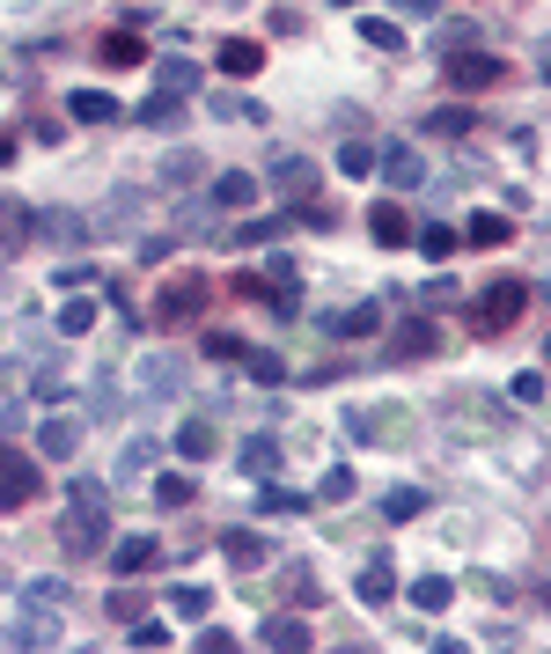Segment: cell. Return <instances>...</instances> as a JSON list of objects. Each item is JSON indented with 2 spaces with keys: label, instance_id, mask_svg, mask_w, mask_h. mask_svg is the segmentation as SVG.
<instances>
[{
  "label": "cell",
  "instance_id": "obj_1",
  "mask_svg": "<svg viewBox=\"0 0 551 654\" xmlns=\"http://www.w3.org/2000/svg\"><path fill=\"white\" fill-rule=\"evenodd\" d=\"M111 493H103L97 478H74L67 485V522H59V552L67 559H103V544H111Z\"/></svg>",
  "mask_w": 551,
  "mask_h": 654
},
{
  "label": "cell",
  "instance_id": "obj_2",
  "mask_svg": "<svg viewBox=\"0 0 551 654\" xmlns=\"http://www.w3.org/2000/svg\"><path fill=\"white\" fill-rule=\"evenodd\" d=\"M529 309V280H515V272H501V280H485V287H471V331L479 339H501V331H515Z\"/></svg>",
  "mask_w": 551,
  "mask_h": 654
},
{
  "label": "cell",
  "instance_id": "obj_3",
  "mask_svg": "<svg viewBox=\"0 0 551 654\" xmlns=\"http://www.w3.org/2000/svg\"><path fill=\"white\" fill-rule=\"evenodd\" d=\"M441 74H449V89H463V97H485V89L507 81V59H493L485 45H456L449 59H441Z\"/></svg>",
  "mask_w": 551,
  "mask_h": 654
},
{
  "label": "cell",
  "instance_id": "obj_4",
  "mask_svg": "<svg viewBox=\"0 0 551 654\" xmlns=\"http://www.w3.org/2000/svg\"><path fill=\"white\" fill-rule=\"evenodd\" d=\"M206 302H214V280H206V272H169L155 316H162V324H199V316H206Z\"/></svg>",
  "mask_w": 551,
  "mask_h": 654
},
{
  "label": "cell",
  "instance_id": "obj_5",
  "mask_svg": "<svg viewBox=\"0 0 551 654\" xmlns=\"http://www.w3.org/2000/svg\"><path fill=\"white\" fill-rule=\"evenodd\" d=\"M45 493V471H37V456H23V449H0V515L30 508Z\"/></svg>",
  "mask_w": 551,
  "mask_h": 654
},
{
  "label": "cell",
  "instance_id": "obj_6",
  "mask_svg": "<svg viewBox=\"0 0 551 654\" xmlns=\"http://www.w3.org/2000/svg\"><path fill=\"white\" fill-rule=\"evenodd\" d=\"M81 435H89L81 413H52L45 427H37V456H45V463H74V456H81Z\"/></svg>",
  "mask_w": 551,
  "mask_h": 654
},
{
  "label": "cell",
  "instance_id": "obj_7",
  "mask_svg": "<svg viewBox=\"0 0 551 654\" xmlns=\"http://www.w3.org/2000/svg\"><path fill=\"white\" fill-rule=\"evenodd\" d=\"M265 302H272V316L302 309V272H294L288 250H272V258H265Z\"/></svg>",
  "mask_w": 551,
  "mask_h": 654
},
{
  "label": "cell",
  "instance_id": "obj_8",
  "mask_svg": "<svg viewBox=\"0 0 551 654\" xmlns=\"http://www.w3.org/2000/svg\"><path fill=\"white\" fill-rule=\"evenodd\" d=\"M427 353H441V324L434 316H405L390 331V361H427Z\"/></svg>",
  "mask_w": 551,
  "mask_h": 654
},
{
  "label": "cell",
  "instance_id": "obj_9",
  "mask_svg": "<svg viewBox=\"0 0 551 654\" xmlns=\"http://www.w3.org/2000/svg\"><path fill=\"white\" fill-rule=\"evenodd\" d=\"M97 59H103L111 74L140 67V59H147V37H140V23H119V30H103V37H97Z\"/></svg>",
  "mask_w": 551,
  "mask_h": 654
},
{
  "label": "cell",
  "instance_id": "obj_10",
  "mask_svg": "<svg viewBox=\"0 0 551 654\" xmlns=\"http://www.w3.org/2000/svg\"><path fill=\"white\" fill-rule=\"evenodd\" d=\"M375 170L397 184V192H412V184H427V162H419V147H405V140H390V147H375Z\"/></svg>",
  "mask_w": 551,
  "mask_h": 654
},
{
  "label": "cell",
  "instance_id": "obj_11",
  "mask_svg": "<svg viewBox=\"0 0 551 654\" xmlns=\"http://www.w3.org/2000/svg\"><path fill=\"white\" fill-rule=\"evenodd\" d=\"M258 184L265 177H250V170H221L214 177V206L221 214H250V206H258Z\"/></svg>",
  "mask_w": 551,
  "mask_h": 654
},
{
  "label": "cell",
  "instance_id": "obj_12",
  "mask_svg": "<svg viewBox=\"0 0 551 654\" xmlns=\"http://www.w3.org/2000/svg\"><path fill=\"white\" fill-rule=\"evenodd\" d=\"M368 236L383 243V250H397V243H412V214L397 199H375V206H368Z\"/></svg>",
  "mask_w": 551,
  "mask_h": 654
},
{
  "label": "cell",
  "instance_id": "obj_13",
  "mask_svg": "<svg viewBox=\"0 0 551 654\" xmlns=\"http://www.w3.org/2000/svg\"><path fill=\"white\" fill-rule=\"evenodd\" d=\"M133 383H140L147 397H169V390L184 383V361H177V353H140V368H133Z\"/></svg>",
  "mask_w": 551,
  "mask_h": 654
},
{
  "label": "cell",
  "instance_id": "obj_14",
  "mask_svg": "<svg viewBox=\"0 0 551 654\" xmlns=\"http://www.w3.org/2000/svg\"><path fill=\"white\" fill-rule=\"evenodd\" d=\"M214 67L228 74V81H250V74L265 67V45L258 37H221V52H214Z\"/></svg>",
  "mask_w": 551,
  "mask_h": 654
},
{
  "label": "cell",
  "instance_id": "obj_15",
  "mask_svg": "<svg viewBox=\"0 0 551 654\" xmlns=\"http://www.w3.org/2000/svg\"><path fill=\"white\" fill-rule=\"evenodd\" d=\"M221 552H228L236 574H258L265 559H272V544H265V530H221Z\"/></svg>",
  "mask_w": 551,
  "mask_h": 654
},
{
  "label": "cell",
  "instance_id": "obj_16",
  "mask_svg": "<svg viewBox=\"0 0 551 654\" xmlns=\"http://www.w3.org/2000/svg\"><path fill=\"white\" fill-rule=\"evenodd\" d=\"M456 243H471V250H501V243H515V221L485 206V214H471V221H463V236H456Z\"/></svg>",
  "mask_w": 551,
  "mask_h": 654
},
{
  "label": "cell",
  "instance_id": "obj_17",
  "mask_svg": "<svg viewBox=\"0 0 551 654\" xmlns=\"http://www.w3.org/2000/svg\"><path fill=\"white\" fill-rule=\"evenodd\" d=\"M471 125H479V111H471V103H434L427 119H419V133H434V140H463Z\"/></svg>",
  "mask_w": 551,
  "mask_h": 654
},
{
  "label": "cell",
  "instance_id": "obj_18",
  "mask_svg": "<svg viewBox=\"0 0 551 654\" xmlns=\"http://www.w3.org/2000/svg\"><path fill=\"white\" fill-rule=\"evenodd\" d=\"M353 596H360V604H368V610H383L390 596H397V574H390V559H383V552H375V559H368V566H360Z\"/></svg>",
  "mask_w": 551,
  "mask_h": 654
},
{
  "label": "cell",
  "instance_id": "obj_19",
  "mask_svg": "<svg viewBox=\"0 0 551 654\" xmlns=\"http://www.w3.org/2000/svg\"><path fill=\"white\" fill-rule=\"evenodd\" d=\"M236 463H243V478H250V485H265L272 471H280V441H272V435H250V441L236 449Z\"/></svg>",
  "mask_w": 551,
  "mask_h": 654
},
{
  "label": "cell",
  "instance_id": "obj_20",
  "mask_svg": "<svg viewBox=\"0 0 551 654\" xmlns=\"http://www.w3.org/2000/svg\"><path fill=\"white\" fill-rule=\"evenodd\" d=\"M67 119H81V125H119L125 111H119V97H103V89H74V97H67Z\"/></svg>",
  "mask_w": 551,
  "mask_h": 654
},
{
  "label": "cell",
  "instance_id": "obj_21",
  "mask_svg": "<svg viewBox=\"0 0 551 654\" xmlns=\"http://www.w3.org/2000/svg\"><path fill=\"white\" fill-rule=\"evenodd\" d=\"M346 427H353V441H405V419H397V405H375V413H353Z\"/></svg>",
  "mask_w": 551,
  "mask_h": 654
},
{
  "label": "cell",
  "instance_id": "obj_22",
  "mask_svg": "<svg viewBox=\"0 0 551 654\" xmlns=\"http://www.w3.org/2000/svg\"><path fill=\"white\" fill-rule=\"evenodd\" d=\"M265 184H272V192H288L294 206H302V199H310V184H316V170H310V162H302V155H280V162H272V177H265Z\"/></svg>",
  "mask_w": 551,
  "mask_h": 654
},
{
  "label": "cell",
  "instance_id": "obj_23",
  "mask_svg": "<svg viewBox=\"0 0 551 654\" xmlns=\"http://www.w3.org/2000/svg\"><path fill=\"white\" fill-rule=\"evenodd\" d=\"M155 89L162 97H199V59H155Z\"/></svg>",
  "mask_w": 551,
  "mask_h": 654
},
{
  "label": "cell",
  "instance_id": "obj_24",
  "mask_svg": "<svg viewBox=\"0 0 551 654\" xmlns=\"http://www.w3.org/2000/svg\"><path fill=\"white\" fill-rule=\"evenodd\" d=\"M155 559H162V544H155V537H125V544H111V566H119L125 582H133V574H147Z\"/></svg>",
  "mask_w": 551,
  "mask_h": 654
},
{
  "label": "cell",
  "instance_id": "obj_25",
  "mask_svg": "<svg viewBox=\"0 0 551 654\" xmlns=\"http://www.w3.org/2000/svg\"><path fill=\"white\" fill-rule=\"evenodd\" d=\"M214 449H221V427H214V419H184V427H177V456L206 463Z\"/></svg>",
  "mask_w": 551,
  "mask_h": 654
},
{
  "label": "cell",
  "instance_id": "obj_26",
  "mask_svg": "<svg viewBox=\"0 0 551 654\" xmlns=\"http://www.w3.org/2000/svg\"><path fill=\"white\" fill-rule=\"evenodd\" d=\"M125 119L155 125V133H177V125H184V97H162V89H155V97H147L140 111H125Z\"/></svg>",
  "mask_w": 551,
  "mask_h": 654
},
{
  "label": "cell",
  "instance_id": "obj_27",
  "mask_svg": "<svg viewBox=\"0 0 551 654\" xmlns=\"http://www.w3.org/2000/svg\"><path fill=\"white\" fill-rule=\"evenodd\" d=\"M412 604L427 610V618H441V610L456 604V582H449V574H434V566H427V574H419V582H412Z\"/></svg>",
  "mask_w": 551,
  "mask_h": 654
},
{
  "label": "cell",
  "instance_id": "obj_28",
  "mask_svg": "<svg viewBox=\"0 0 551 654\" xmlns=\"http://www.w3.org/2000/svg\"><path fill=\"white\" fill-rule=\"evenodd\" d=\"M331 331H338V339H368V331H383V302H353V309H338Z\"/></svg>",
  "mask_w": 551,
  "mask_h": 654
},
{
  "label": "cell",
  "instance_id": "obj_29",
  "mask_svg": "<svg viewBox=\"0 0 551 654\" xmlns=\"http://www.w3.org/2000/svg\"><path fill=\"white\" fill-rule=\"evenodd\" d=\"M8 640H23V647H52V640H59V618H45V610H15Z\"/></svg>",
  "mask_w": 551,
  "mask_h": 654
},
{
  "label": "cell",
  "instance_id": "obj_30",
  "mask_svg": "<svg viewBox=\"0 0 551 654\" xmlns=\"http://www.w3.org/2000/svg\"><path fill=\"white\" fill-rule=\"evenodd\" d=\"M192 500H199L192 471H162V478H155V508H192Z\"/></svg>",
  "mask_w": 551,
  "mask_h": 654
},
{
  "label": "cell",
  "instance_id": "obj_31",
  "mask_svg": "<svg viewBox=\"0 0 551 654\" xmlns=\"http://www.w3.org/2000/svg\"><path fill=\"white\" fill-rule=\"evenodd\" d=\"M258 640H265V647H280V654H294V647H310V625H302V618H265Z\"/></svg>",
  "mask_w": 551,
  "mask_h": 654
},
{
  "label": "cell",
  "instance_id": "obj_32",
  "mask_svg": "<svg viewBox=\"0 0 551 654\" xmlns=\"http://www.w3.org/2000/svg\"><path fill=\"white\" fill-rule=\"evenodd\" d=\"M360 45L368 52H405V30L390 23V15H360Z\"/></svg>",
  "mask_w": 551,
  "mask_h": 654
},
{
  "label": "cell",
  "instance_id": "obj_33",
  "mask_svg": "<svg viewBox=\"0 0 551 654\" xmlns=\"http://www.w3.org/2000/svg\"><path fill=\"white\" fill-rule=\"evenodd\" d=\"M288 228H294V214H288V221H236L221 243H243V250H250V243H280Z\"/></svg>",
  "mask_w": 551,
  "mask_h": 654
},
{
  "label": "cell",
  "instance_id": "obj_34",
  "mask_svg": "<svg viewBox=\"0 0 551 654\" xmlns=\"http://www.w3.org/2000/svg\"><path fill=\"white\" fill-rule=\"evenodd\" d=\"M155 456H162V449H155L147 435H140V441H125V456H119V478H125V485H140L147 471H155Z\"/></svg>",
  "mask_w": 551,
  "mask_h": 654
},
{
  "label": "cell",
  "instance_id": "obj_35",
  "mask_svg": "<svg viewBox=\"0 0 551 654\" xmlns=\"http://www.w3.org/2000/svg\"><path fill=\"white\" fill-rule=\"evenodd\" d=\"M169 610H177V618H206V610H214V588H199V582H184V588H169Z\"/></svg>",
  "mask_w": 551,
  "mask_h": 654
},
{
  "label": "cell",
  "instance_id": "obj_36",
  "mask_svg": "<svg viewBox=\"0 0 551 654\" xmlns=\"http://www.w3.org/2000/svg\"><path fill=\"white\" fill-rule=\"evenodd\" d=\"M89 331H97V302L81 294V302H67V309H59V339H89Z\"/></svg>",
  "mask_w": 551,
  "mask_h": 654
},
{
  "label": "cell",
  "instance_id": "obj_37",
  "mask_svg": "<svg viewBox=\"0 0 551 654\" xmlns=\"http://www.w3.org/2000/svg\"><path fill=\"white\" fill-rule=\"evenodd\" d=\"M258 508H265V515H302V508H310V493H288V485L265 478V485H258Z\"/></svg>",
  "mask_w": 551,
  "mask_h": 654
},
{
  "label": "cell",
  "instance_id": "obj_38",
  "mask_svg": "<svg viewBox=\"0 0 551 654\" xmlns=\"http://www.w3.org/2000/svg\"><path fill=\"white\" fill-rule=\"evenodd\" d=\"M0 228H8V236H0L8 250H23V243L37 236V214H30V206H0Z\"/></svg>",
  "mask_w": 551,
  "mask_h": 654
},
{
  "label": "cell",
  "instance_id": "obj_39",
  "mask_svg": "<svg viewBox=\"0 0 551 654\" xmlns=\"http://www.w3.org/2000/svg\"><path fill=\"white\" fill-rule=\"evenodd\" d=\"M412 243L427 250V266H441V258L456 250V228H441V221H427V228H412Z\"/></svg>",
  "mask_w": 551,
  "mask_h": 654
},
{
  "label": "cell",
  "instance_id": "obj_40",
  "mask_svg": "<svg viewBox=\"0 0 551 654\" xmlns=\"http://www.w3.org/2000/svg\"><path fill=\"white\" fill-rule=\"evenodd\" d=\"M288 604H294V610L324 604V588H316V574H310V566H288Z\"/></svg>",
  "mask_w": 551,
  "mask_h": 654
},
{
  "label": "cell",
  "instance_id": "obj_41",
  "mask_svg": "<svg viewBox=\"0 0 551 654\" xmlns=\"http://www.w3.org/2000/svg\"><path fill=\"white\" fill-rule=\"evenodd\" d=\"M111 618H119V625H133V618H147V588H111Z\"/></svg>",
  "mask_w": 551,
  "mask_h": 654
},
{
  "label": "cell",
  "instance_id": "obj_42",
  "mask_svg": "<svg viewBox=\"0 0 551 654\" xmlns=\"http://www.w3.org/2000/svg\"><path fill=\"white\" fill-rule=\"evenodd\" d=\"M419 508H427V493H419V485H397V493L383 500V515H390V522H412Z\"/></svg>",
  "mask_w": 551,
  "mask_h": 654
},
{
  "label": "cell",
  "instance_id": "obj_43",
  "mask_svg": "<svg viewBox=\"0 0 551 654\" xmlns=\"http://www.w3.org/2000/svg\"><path fill=\"white\" fill-rule=\"evenodd\" d=\"M338 170H346V177H368V170H375V147H368V140H346V147H338Z\"/></svg>",
  "mask_w": 551,
  "mask_h": 654
},
{
  "label": "cell",
  "instance_id": "obj_44",
  "mask_svg": "<svg viewBox=\"0 0 551 654\" xmlns=\"http://www.w3.org/2000/svg\"><path fill=\"white\" fill-rule=\"evenodd\" d=\"M243 361H250L258 383H288V361H280V353H250V346H243Z\"/></svg>",
  "mask_w": 551,
  "mask_h": 654
},
{
  "label": "cell",
  "instance_id": "obj_45",
  "mask_svg": "<svg viewBox=\"0 0 551 654\" xmlns=\"http://www.w3.org/2000/svg\"><path fill=\"white\" fill-rule=\"evenodd\" d=\"M162 177H169V184H199V177H206V162H199V155H169Z\"/></svg>",
  "mask_w": 551,
  "mask_h": 654
},
{
  "label": "cell",
  "instance_id": "obj_46",
  "mask_svg": "<svg viewBox=\"0 0 551 654\" xmlns=\"http://www.w3.org/2000/svg\"><path fill=\"white\" fill-rule=\"evenodd\" d=\"M316 500H353V471H324V478H316Z\"/></svg>",
  "mask_w": 551,
  "mask_h": 654
},
{
  "label": "cell",
  "instance_id": "obj_47",
  "mask_svg": "<svg viewBox=\"0 0 551 654\" xmlns=\"http://www.w3.org/2000/svg\"><path fill=\"white\" fill-rule=\"evenodd\" d=\"M507 390H515V405H544V375H537V368H522Z\"/></svg>",
  "mask_w": 551,
  "mask_h": 654
},
{
  "label": "cell",
  "instance_id": "obj_48",
  "mask_svg": "<svg viewBox=\"0 0 551 654\" xmlns=\"http://www.w3.org/2000/svg\"><path fill=\"white\" fill-rule=\"evenodd\" d=\"M206 361H243V339L236 331H214V339H206Z\"/></svg>",
  "mask_w": 551,
  "mask_h": 654
},
{
  "label": "cell",
  "instance_id": "obj_49",
  "mask_svg": "<svg viewBox=\"0 0 551 654\" xmlns=\"http://www.w3.org/2000/svg\"><path fill=\"white\" fill-rule=\"evenodd\" d=\"M133 647H169V625H155V618H133Z\"/></svg>",
  "mask_w": 551,
  "mask_h": 654
},
{
  "label": "cell",
  "instance_id": "obj_50",
  "mask_svg": "<svg viewBox=\"0 0 551 654\" xmlns=\"http://www.w3.org/2000/svg\"><path fill=\"white\" fill-rule=\"evenodd\" d=\"M199 647H206V654H236L243 640H236V632H221V625H199Z\"/></svg>",
  "mask_w": 551,
  "mask_h": 654
},
{
  "label": "cell",
  "instance_id": "obj_51",
  "mask_svg": "<svg viewBox=\"0 0 551 654\" xmlns=\"http://www.w3.org/2000/svg\"><path fill=\"white\" fill-rule=\"evenodd\" d=\"M228 294H236V302H258V294H265V272H236V280H228Z\"/></svg>",
  "mask_w": 551,
  "mask_h": 654
},
{
  "label": "cell",
  "instance_id": "obj_52",
  "mask_svg": "<svg viewBox=\"0 0 551 654\" xmlns=\"http://www.w3.org/2000/svg\"><path fill=\"white\" fill-rule=\"evenodd\" d=\"M30 596H37V604H67V582H59V574H45V582H30Z\"/></svg>",
  "mask_w": 551,
  "mask_h": 654
},
{
  "label": "cell",
  "instance_id": "obj_53",
  "mask_svg": "<svg viewBox=\"0 0 551 654\" xmlns=\"http://www.w3.org/2000/svg\"><path fill=\"white\" fill-rule=\"evenodd\" d=\"M169 250H177V236H147V243H140V266H162Z\"/></svg>",
  "mask_w": 551,
  "mask_h": 654
},
{
  "label": "cell",
  "instance_id": "obj_54",
  "mask_svg": "<svg viewBox=\"0 0 551 654\" xmlns=\"http://www.w3.org/2000/svg\"><path fill=\"white\" fill-rule=\"evenodd\" d=\"M479 588H485V604H507V596H515V582H507V574H479Z\"/></svg>",
  "mask_w": 551,
  "mask_h": 654
},
{
  "label": "cell",
  "instance_id": "obj_55",
  "mask_svg": "<svg viewBox=\"0 0 551 654\" xmlns=\"http://www.w3.org/2000/svg\"><path fill=\"white\" fill-rule=\"evenodd\" d=\"M405 15H441V0H397Z\"/></svg>",
  "mask_w": 551,
  "mask_h": 654
},
{
  "label": "cell",
  "instance_id": "obj_56",
  "mask_svg": "<svg viewBox=\"0 0 551 654\" xmlns=\"http://www.w3.org/2000/svg\"><path fill=\"white\" fill-rule=\"evenodd\" d=\"M228 8H236V0H228Z\"/></svg>",
  "mask_w": 551,
  "mask_h": 654
}]
</instances>
